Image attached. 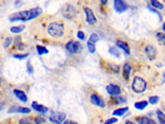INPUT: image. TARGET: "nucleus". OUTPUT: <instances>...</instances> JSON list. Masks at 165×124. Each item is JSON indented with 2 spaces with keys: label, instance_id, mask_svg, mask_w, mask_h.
I'll return each mask as SVG.
<instances>
[{
  "label": "nucleus",
  "instance_id": "18",
  "mask_svg": "<svg viewBox=\"0 0 165 124\" xmlns=\"http://www.w3.org/2000/svg\"><path fill=\"white\" fill-rule=\"evenodd\" d=\"M128 108H121V109H117V110H115L113 111V115H116V116H121V115H123L124 113L126 112H128Z\"/></svg>",
  "mask_w": 165,
  "mask_h": 124
},
{
  "label": "nucleus",
  "instance_id": "19",
  "mask_svg": "<svg viewBox=\"0 0 165 124\" xmlns=\"http://www.w3.org/2000/svg\"><path fill=\"white\" fill-rule=\"evenodd\" d=\"M135 109L138 110H143L145 107H148V101H140V102H135L134 103Z\"/></svg>",
  "mask_w": 165,
  "mask_h": 124
},
{
  "label": "nucleus",
  "instance_id": "6",
  "mask_svg": "<svg viewBox=\"0 0 165 124\" xmlns=\"http://www.w3.org/2000/svg\"><path fill=\"white\" fill-rule=\"evenodd\" d=\"M66 50L68 51L71 54H75V53H78L82 51V44H80L79 42L71 41L66 44Z\"/></svg>",
  "mask_w": 165,
  "mask_h": 124
},
{
  "label": "nucleus",
  "instance_id": "29",
  "mask_svg": "<svg viewBox=\"0 0 165 124\" xmlns=\"http://www.w3.org/2000/svg\"><path fill=\"white\" fill-rule=\"evenodd\" d=\"M109 52L111 53V54L113 53V55H115L116 57H119V52H118L117 50H116L115 47H110V48H109Z\"/></svg>",
  "mask_w": 165,
  "mask_h": 124
},
{
  "label": "nucleus",
  "instance_id": "12",
  "mask_svg": "<svg viewBox=\"0 0 165 124\" xmlns=\"http://www.w3.org/2000/svg\"><path fill=\"white\" fill-rule=\"evenodd\" d=\"M113 6L117 12H124L128 9V5L123 1H120V0H116L113 2Z\"/></svg>",
  "mask_w": 165,
  "mask_h": 124
},
{
  "label": "nucleus",
  "instance_id": "28",
  "mask_svg": "<svg viewBox=\"0 0 165 124\" xmlns=\"http://www.w3.org/2000/svg\"><path fill=\"white\" fill-rule=\"evenodd\" d=\"M29 57V54H21V55H13V58H16V59H24V58Z\"/></svg>",
  "mask_w": 165,
  "mask_h": 124
},
{
  "label": "nucleus",
  "instance_id": "16",
  "mask_svg": "<svg viewBox=\"0 0 165 124\" xmlns=\"http://www.w3.org/2000/svg\"><path fill=\"white\" fill-rule=\"evenodd\" d=\"M138 122L140 124H156V122L153 121L150 118H146V116H142V118L138 119Z\"/></svg>",
  "mask_w": 165,
  "mask_h": 124
},
{
  "label": "nucleus",
  "instance_id": "17",
  "mask_svg": "<svg viewBox=\"0 0 165 124\" xmlns=\"http://www.w3.org/2000/svg\"><path fill=\"white\" fill-rule=\"evenodd\" d=\"M130 74H131V66H130L128 63H126L123 65V76H124V78H126V79H129Z\"/></svg>",
  "mask_w": 165,
  "mask_h": 124
},
{
  "label": "nucleus",
  "instance_id": "3",
  "mask_svg": "<svg viewBox=\"0 0 165 124\" xmlns=\"http://www.w3.org/2000/svg\"><path fill=\"white\" fill-rule=\"evenodd\" d=\"M146 89V81L141 77H135L132 83V90L137 92V94H141L143 91H145Z\"/></svg>",
  "mask_w": 165,
  "mask_h": 124
},
{
  "label": "nucleus",
  "instance_id": "13",
  "mask_svg": "<svg viewBox=\"0 0 165 124\" xmlns=\"http://www.w3.org/2000/svg\"><path fill=\"white\" fill-rule=\"evenodd\" d=\"M32 107L33 109L35 111H38V112L42 113V114H44V113H46L47 111H49V109H47V107H45V105H38V102H32Z\"/></svg>",
  "mask_w": 165,
  "mask_h": 124
},
{
  "label": "nucleus",
  "instance_id": "32",
  "mask_svg": "<svg viewBox=\"0 0 165 124\" xmlns=\"http://www.w3.org/2000/svg\"><path fill=\"white\" fill-rule=\"evenodd\" d=\"M12 42V39L11 37H8V39H6L5 43H3V47H8L10 45V43Z\"/></svg>",
  "mask_w": 165,
  "mask_h": 124
},
{
  "label": "nucleus",
  "instance_id": "14",
  "mask_svg": "<svg viewBox=\"0 0 165 124\" xmlns=\"http://www.w3.org/2000/svg\"><path fill=\"white\" fill-rule=\"evenodd\" d=\"M13 94H16V97L20 100V101H22V102H27V101H28L27 94H25L24 92H23V91L18 90V89H14V90H13Z\"/></svg>",
  "mask_w": 165,
  "mask_h": 124
},
{
  "label": "nucleus",
  "instance_id": "41",
  "mask_svg": "<svg viewBox=\"0 0 165 124\" xmlns=\"http://www.w3.org/2000/svg\"><path fill=\"white\" fill-rule=\"evenodd\" d=\"M163 30H164V32H165V22H164V24H163Z\"/></svg>",
  "mask_w": 165,
  "mask_h": 124
},
{
  "label": "nucleus",
  "instance_id": "37",
  "mask_svg": "<svg viewBox=\"0 0 165 124\" xmlns=\"http://www.w3.org/2000/svg\"><path fill=\"white\" fill-rule=\"evenodd\" d=\"M2 109H3V105H2V102L0 101V111L2 110Z\"/></svg>",
  "mask_w": 165,
  "mask_h": 124
},
{
  "label": "nucleus",
  "instance_id": "2",
  "mask_svg": "<svg viewBox=\"0 0 165 124\" xmlns=\"http://www.w3.org/2000/svg\"><path fill=\"white\" fill-rule=\"evenodd\" d=\"M47 33L53 37H61L64 34V27L63 24L57 22H52L50 23L47 27Z\"/></svg>",
  "mask_w": 165,
  "mask_h": 124
},
{
  "label": "nucleus",
  "instance_id": "7",
  "mask_svg": "<svg viewBox=\"0 0 165 124\" xmlns=\"http://www.w3.org/2000/svg\"><path fill=\"white\" fill-rule=\"evenodd\" d=\"M90 102L94 105H97V107H99V108H105V105H106L101 97H99L98 94H93L90 96Z\"/></svg>",
  "mask_w": 165,
  "mask_h": 124
},
{
  "label": "nucleus",
  "instance_id": "27",
  "mask_svg": "<svg viewBox=\"0 0 165 124\" xmlns=\"http://www.w3.org/2000/svg\"><path fill=\"white\" fill-rule=\"evenodd\" d=\"M89 41L93 42V43H95V44H96L97 42L99 41V36L97 35L96 33H93V34L90 35V37H89Z\"/></svg>",
  "mask_w": 165,
  "mask_h": 124
},
{
  "label": "nucleus",
  "instance_id": "10",
  "mask_svg": "<svg viewBox=\"0 0 165 124\" xmlns=\"http://www.w3.org/2000/svg\"><path fill=\"white\" fill-rule=\"evenodd\" d=\"M31 110L29 108H24V107H11L10 109L8 110V113H23V114H28V113H30Z\"/></svg>",
  "mask_w": 165,
  "mask_h": 124
},
{
  "label": "nucleus",
  "instance_id": "26",
  "mask_svg": "<svg viewBox=\"0 0 165 124\" xmlns=\"http://www.w3.org/2000/svg\"><path fill=\"white\" fill-rule=\"evenodd\" d=\"M159 100H160V98L157 96H153V97H151V98H148V102H150L151 105H156L157 102H159Z\"/></svg>",
  "mask_w": 165,
  "mask_h": 124
},
{
  "label": "nucleus",
  "instance_id": "23",
  "mask_svg": "<svg viewBox=\"0 0 165 124\" xmlns=\"http://www.w3.org/2000/svg\"><path fill=\"white\" fill-rule=\"evenodd\" d=\"M156 113H157V118H159L160 123H161V124H165V115L162 113V111L157 110Z\"/></svg>",
  "mask_w": 165,
  "mask_h": 124
},
{
  "label": "nucleus",
  "instance_id": "22",
  "mask_svg": "<svg viewBox=\"0 0 165 124\" xmlns=\"http://www.w3.org/2000/svg\"><path fill=\"white\" fill-rule=\"evenodd\" d=\"M36 50H38V53L40 55H44V54H47V53H49L47 48H45L44 46H41V45H38V46H36Z\"/></svg>",
  "mask_w": 165,
  "mask_h": 124
},
{
  "label": "nucleus",
  "instance_id": "9",
  "mask_svg": "<svg viewBox=\"0 0 165 124\" xmlns=\"http://www.w3.org/2000/svg\"><path fill=\"white\" fill-rule=\"evenodd\" d=\"M145 53H146V56H148V59L153 61L154 58L156 57L157 51L153 45H148V46L145 47Z\"/></svg>",
  "mask_w": 165,
  "mask_h": 124
},
{
  "label": "nucleus",
  "instance_id": "31",
  "mask_svg": "<svg viewBox=\"0 0 165 124\" xmlns=\"http://www.w3.org/2000/svg\"><path fill=\"white\" fill-rule=\"evenodd\" d=\"M27 68H28V72H29V74H32L33 68H32V65H31V62H28V63H27Z\"/></svg>",
  "mask_w": 165,
  "mask_h": 124
},
{
  "label": "nucleus",
  "instance_id": "39",
  "mask_svg": "<svg viewBox=\"0 0 165 124\" xmlns=\"http://www.w3.org/2000/svg\"><path fill=\"white\" fill-rule=\"evenodd\" d=\"M126 124H134V123H132V122H130V121H127Z\"/></svg>",
  "mask_w": 165,
  "mask_h": 124
},
{
  "label": "nucleus",
  "instance_id": "24",
  "mask_svg": "<svg viewBox=\"0 0 165 124\" xmlns=\"http://www.w3.org/2000/svg\"><path fill=\"white\" fill-rule=\"evenodd\" d=\"M156 37L162 44H165V34L164 33H161V32H157L156 33Z\"/></svg>",
  "mask_w": 165,
  "mask_h": 124
},
{
  "label": "nucleus",
  "instance_id": "5",
  "mask_svg": "<svg viewBox=\"0 0 165 124\" xmlns=\"http://www.w3.org/2000/svg\"><path fill=\"white\" fill-rule=\"evenodd\" d=\"M62 14L66 19H73L75 17V14H76V10L71 5H65L62 9Z\"/></svg>",
  "mask_w": 165,
  "mask_h": 124
},
{
  "label": "nucleus",
  "instance_id": "8",
  "mask_svg": "<svg viewBox=\"0 0 165 124\" xmlns=\"http://www.w3.org/2000/svg\"><path fill=\"white\" fill-rule=\"evenodd\" d=\"M107 92L110 94V96H119V94H121V89L119 86L117 85H108L107 86Z\"/></svg>",
  "mask_w": 165,
  "mask_h": 124
},
{
  "label": "nucleus",
  "instance_id": "4",
  "mask_svg": "<svg viewBox=\"0 0 165 124\" xmlns=\"http://www.w3.org/2000/svg\"><path fill=\"white\" fill-rule=\"evenodd\" d=\"M65 113L53 111V112H51V115H50V121L54 124H61L65 120Z\"/></svg>",
  "mask_w": 165,
  "mask_h": 124
},
{
  "label": "nucleus",
  "instance_id": "20",
  "mask_svg": "<svg viewBox=\"0 0 165 124\" xmlns=\"http://www.w3.org/2000/svg\"><path fill=\"white\" fill-rule=\"evenodd\" d=\"M24 25H19V27H12L11 28V32L12 33H20V32H22V31L24 30Z\"/></svg>",
  "mask_w": 165,
  "mask_h": 124
},
{
  "label": "nucleus",
  "instance_id": "1",
  "mask_svg": "<svg viewBox=\"0 0 165 124\" xmlns=\"http://www.w3.org/2000/svg\"><path fill=\"white\" fill-rule=\"evenodd\" d=\"M42 9L41 8H33L30 10H27V11H19L16 12V13L11 14L9 17L10 21H18V20H21V21H30L32 19H35L38 18L40 14H42Z\"/></svg>",
  "mask_w": 165,
  "mask_h": 124
},
{
  "label": "nucleus",
  "instance_id": "33",
  "mask_svg": "<svg viewBox=\"0 0 165 124\" xmlns=\"http://www.w3.org/2000/svg\"><path fill=\"white\" fill-rule=\"evenodd\" d=\"M116 122H117V119L111 118V119H109V120H107V121L105 122L104 124H112V123H116Z\"/></svg>",
  "mask_w": 165,
  "mask_h": 124
},
{
  "label": "nucleus",
  "instance_id": "35",
  "mask_svg": "<svg viewBox=\"0 0 165 124\" xmlns=\"http://www.w3.org/2000/svg\"><path fill=\"white\" fill-rule=\"evenodd\" d=\"M77 36H78V39H80V40H84V39H85V34L82 33V31L77 32Z\"/></svg>",
  "mask_w": 165,
  "mask_h": 124
},
{
  "label": "nucleus",
  "instance_id": "25",
  "mask_svg": "<svg viewBox=\"0 0 165 124\" xmlns=\"http://www.w3.org/2000/svg\"><path fill=\"white\" fill-rule=\"evenodd\" d=\"M151 6L154 7V8H156V9H163V5L162 3H160L159 1H155V0H152L151 1Z\"/></svg>",
  "mask_w": 165,
  "mask_h": 124
},
{
  "label": "nucleus",
  "instance_id": "21",
  "mask_svg": "<svg viewBox=\"0 0 165 124\" xmlns=\"http://www.w3.org/2000/svg\"><path fill=\"white\" fill-rule=\"evenodd\" d=\"M87 47H88V51L90 53H95V51H96V44L93 43V42H90L89 40H88L87 42Z\"/></svg>",
  "mask_w": 165,
  "mask_h": 124
},
{
  "label": "nucleus",
  "instance_id": "34",
  "mask_svg": "<svg viewBox=\"0 0 165 124\" xmlns=\"http://www.w3.org/2000/svg\"><path fill=\"white\" fill-rule=\"evenodd\" d=\"M19 123L20 124H32L30 121H29V120H28V119H21Z\"/></svg>",
  "mask_w": 165,
  "mask_h": 124
},
{
  "label": "nucleus",
  "instance_id": "36",
  "mask_svg": "<svg viewBox=\"0 0 165 124\" xmlns=\"http://www.w3.org/2000/svg\"><path fill=\"white\" fill-rule=\"evenodd\" d=\"M63 124H77V122H74V121H69V120H66L64 121Z\"/></svg>",
  "mask_w": 165,
  "mask_h": 124
},
{
  "label": "nucleus",
  "instance_id": "15",
  "mask_svg": "<svg viewBox=\"0 0 165 124\" xmlns=\"http://www.w3.org/2000/svg\"><path fill=\"white\" fill-rule=\"evenodd\" d=\"M117 45H118V47H120L121 50L124 51V53H126L127 55H129L130 54V48H129V45L127 44L126 42H122V41H118L117 42Z\"/></svg>",
  "mask_w": 165,
  "mask_h": 124
},
{
  "label": "nucleus",
  "instance_id": "11",
  "mask_svg": "<svg viewBox=\"0 0 165 124\" xmlns=\"http://www.w3.org/2000/svg\"><path fill=\"white\" fill-rule=\"evenodd\" d=\"M84 11H85V14H86V20H87V22L89 24H95L96 23V17H95V14L94 12L91 11L89 8H85L84 9Z\"/></svg>",
  "mask_w": 165,
  "mask_h": 124
},
{
  "label": "nucleus",
  "instance_id": "40",
  "mask_svg": "<svg viewBox=\"0 0 165 124\" xmlns=\"http://www.w3.org/2000/svg\"><path fill=\"white\" fill-rule=\"evenodd\" d=\"M165 81V73H164V75H163V83Z\"/></svg>",
  "mask_w": 165,
  "mask_h": 124
},
{
  "label": "nucleus",
  "instance_id": "38",
  "mask_svg": "<svg viewBox=\"0 0 165 124\" xmlns=\"http://www.w3.org/2000/svg\"><path fill=\"white\" fill-rule=\"evenodd\" d=\"M100 2H101L102 5H106V3H107V0H101V1H100Z\"/></svg>",
  "mask_w": 165,
  "mask_h": 124
},
{
  "label": "nucleus",
  "instance_id": "30",
  "mask_svg": "<svg viewBox=\"0 0 165 124\" xmlns=\"http://www.w3.org/2000/svg\"><path fill=\"white\" fill-rule=\"evenodd\" d=\"M34 122H35V124H42L44 123V119L42 118V116H36Z\"/></svg>",
  "mask_w": 165,
  "mask_h": 124
}]
</instances>
